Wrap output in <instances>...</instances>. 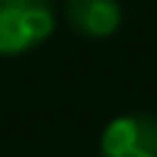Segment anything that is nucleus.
<instances>
[{"label":"nucleus","instance_id":"f257e3e1","mask_svg":"<svg viewBox=\"0 0 157 157\" xmlns=\"http://www.w3.org/2000/svg\"><path fill=\"white\" fill-rule=\"evenodd\" d=\"M55 0H0V58H23L55 35Z\"/></svg>","mask_w":157,"mask_h":157},{"label":"nucleus","instance_id":"f03ea898","mask_svg":"<svg viewBox=\"0 0 157 157\" xmlns=\"http://www.w3.org/2000/svg\"><path fill=\"white\" fill-rule=\"evenodd\" d=\"M99 157H157V112H122L99 135Z\"/></svg>","mask_w":157,"mask_h":157},{"label":"nucleus","instance_id":"7ed1b4c3","mask_svg":"<svg viewBox=\"0 0 157 157\" xmlns=\"http://www.w3.org/2000/svg\"><path fill=\"white\" fill-rule=\"evenodd\" d=\"M64 19L80 39H112L125 23V6L119 0H64Z\"/></svg>","mask_w":157,"mask_h":157}]
</instances>
